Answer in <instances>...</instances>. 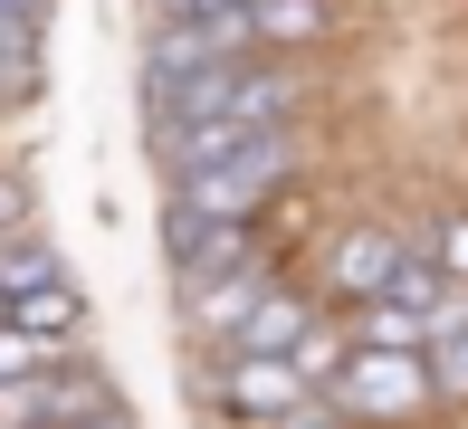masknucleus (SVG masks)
<instances>
[{
	"label": "nucleus",
	"instance_id": "nucleus-7",
	"mask_svg": "<svg viewBox=\"0 0 468 429\" xmlns=\"http://www.w3.org/2000/svg\"><path fill=\"white\" fill-rule=\"evenodd\" d=\"M268 287H278L268 257H259V267H229V277H201V287H182V325L201 334V343H229V334H239V315L259 306Z\"/></svg>",
	"mask_w": 468,
	"mask_h": 429
},
{
	"label": "nucleus",
	"instance_id": "nucleus-11",
	"mask_svg": "<svg viewBox=\"0 0 468 429\" xmlns=\"http://www.w3.org/2000/svg\"><path fill=\"white\" fill-rule=\"evenodd\" d=\"M420 362H431V392H440V401H468V296H450V306L431 315Z\"/></svg>",
	"mask_w": 468,
	"mask_h": 429
},
{
	"label": "nucleus",
	"instance_id": "nucleus-17",
	"mask_svg": "<svg viewBox=\"0 0 468 429\" xmlns=\"http://www.w3.org/2000/svg\"><path fill=\"white\" fill-rule=\"evenodd\" d=\"M58 353H38L29 334H10V315H0V382H29V372H48Z\"/></svg>",
	"mask_w": 468,
	"mask_h": 429
},
{
	"label": "nucleus",
	"instance_id": "nucleus-9",
	"mask_svg": "<svg viewBox=\"0 0 468 429\" xmlns=\"http://www.w3.org/2000/svg\"><path fill=\"white\" fill-rule=\"evenodd\" d=\"M0 315H10V334H29L38 353H58V362H68V353H77V334H87V296H77L68 277H58V287H29V296H10Z\"/></svg>",
	"mask_w": 468,
	"mask_h": 429
},
{
	"label": "nucleus",
	"instance_id": "nucleus-12",
	"mask_svg": "<svg viewBox=\"0 0 468 429\" xmlns=\"http://www.w3.org/2000/svg\"><path fill=\"white\" fill-rule=\"evenodd\" d=\"M249 29H259V48H325L335 10L325 0H249Z\"/></svg>",
	"mask_w": 468,
	"mask_h": 429
},
{
	"label": "nucleus",
	"instance_id": "nucleus-21",
	"mask_svg": "<svg viewBox=\"0 0 468 429\" xmlns=\"http://www.w3.org/2000/svg\"><path fill=\"white\" fill-rule=\"evenodd\" d=\"M10 96H29V86H10V77H0V115H10Z\"/></svg>",
	"mask_w": 468,
	"mask_h": 429
},
{
	"label": "nucleus",
	"instance_id": "nucleus-16",
	"mask_svg": "<svg viewBox=\"0 0 468 429\" xmlns=\"http://www.w3.org/2000/svg\"><path fill=\"white\" fill-rule=\"evenodd\" d=\"M431 267H440V277H450V287L468 296V210H450V220L431 229Z\"/></svg>",
	"mask_w": 468,
	"mask_h": 429
},
{
	"label": "nucleus",
	"instance_id": "nucleus-15",
	"mask_svg": "<svg viewBox=\"0 0 468 429\" xmlns=\"http://www.w3.org/2000/svg\"><path fill=\"white\" fill-rule=\"evenodd\" d=\"M58 248L48 239H0V306H10V296H29V287H58Z\"/></svg>",
	"mask_w": 468,
	"mask_h": 429
},
{
	"label": "nucleus",
	"instance_id": "nucleus-5",
	"mask_svg": "<svg viewBox=\"0 0 468 429\" xmlns=\"http://www.w3.org/2000/svg\"><path fill=\"white\" fill-rule=\"evenodd\" d=\"M210 401H220L229 420H249V429H278L287 411L315 401V382L296 372V362H278V353H229L220 372H210Z\"/></svg>",
	"mask_w": 468,
	"mask_h": 429
},
{
	"label": "nucleus",
	"instance_id": "nucleus-6",
	"mask_svg": "<svg viewBox=\"0 0 468 429\" xmlns=\"http://www.w3.org/2000/svg\"><path fill=\"white\" fill-rule=\"evenodd\" d=\"M163 248H173V277L201 287V277H229V267H259V229H220V220H163Z\"/></svg>",
	"mask_w": 468,
	"mask_h": 429
},
{
	"label": "nucleus",
	"instance_id": "nucleus-18",
	"mask_svg": "<svg viewBox=\"0 0 468 429\" xmlns=\"http://www.w3.org/2000/svg\"><path fill=\"white\" fill-rule=\"evenodd\" d=\"M278 429H354V420H335V411H325V401H306V411H287Z\"/></svg>",
	"mask_w": 468,
	"mask_h": 429
},
{
	"label": "nucleus",
	"instance_id": "nucleus-19",
	"mask_svg": "<svg viewBox=\"0 0 468 429\" xmlns=\"http://www.w3.org/2000/svg\"><path fill=\"white\" fill-rule=\"evenodd\" d=\"M77 429H134V420H124V411H96V420H77Z\"/></svg>",
	"mask_w": 468,
	"mask_h": 429
},
{
	"label": "nucleus",
	"instance_id": "nucleus-10",
	"mask_svg": "<svg viewBox=\"0 0 468 429\" xmlns=\"http://www.w3.org/2000/svg\"><path fill=\"white\" fill-rule=\"evenodd\" d=\"M306 334H315V306H306L296 287H268L259 306L239 315V334H229V353H278V362H287V353H296Z\"/></svg>",
	"mask_w": 468,
	"mask_h": 429
},
{
	"label": "nucleus",
	"instance_id": "nucleus-20",
	"mask_svg": "<svg viewBox=\"0 0 468 429\" xmlns=\"http://www.w3.org/2000/svg\"><path fill=\"white\" fill-rule=\"evenodd\" d=\"M173 10H249V0H173Z\"/></svg>",
	"mask_w": 468,
	"mask_h": 429
},
{
	"label": "nucleus",
	"instance_id": "nucleus-8",
	"mask_svg": "<svg viewBox=\"0 0 468 429\" xmlns=\"http://www.w3.org/2000/svg\"><path fill=\"white\" fill-rule=\"evenodd\" d=\"M401 248H411V239H392V229H345V239H335V257H325V296H345V306H373V296L392 287Z\"/></svg>",
	"mask_w": 468,
	"mask_h": 429
},
{
	"label": "nucleus",
	"instance_id": "nucleus-2",
	"mask_svg": "<svg viewBox=\"0 0 468 429\" xmlns=\"http://www.w3.org/2000/svg\"><path fill=\"white\" fill-rule=\"evenodd\" d=\"M296 162H306V134L296 124H278V134H249L239 153L201 162V172H163V220H220V229H249L268 201L296 182Z\"/></svg>",
	"mask_w": 468,
	"mask_h": 429
},
{
	"label": "nucleus",
	"instance_id": "nucleus-4",
	"mask_svg": "<svg viewBox=\"0 0 468 429\" xmlns=\"http://www.w3.org/2000/svg\"><path fill=\"white\" fill-rule=\"evenodd\" d=\"M239 58H259L249 10H173V29H154V48H144V86H173V77H201V68H239Z\"/></svg>",
	"mask_w": 468,
	"mask_h": 429
},
{
	"label": "nucleus",
	"instance_id": "nucleus-1",
	"mask_svg": "<svg viewBox=\"0 0 468 429\" xmlns=\"http://www.w3.org/2000/svg\"><path fill=\"white\" fill-rule=\"evenodd\" d=\"M154 96V134H182V124H229V134H278V124L306 115V68H268V58H239V68H201L173 86H144Z\"/></svg>",
	"mask_w": 468,
	"mask_h": 429
},
{
	"label": "nucleus",
	"instance_id": "nucleus-13",
	"mask_svg": "<svg viewBox=\"0 0 468 429\" xmlns=\"http://www.w3.org/2000/svg\"><path fill=\"white\" fill-rule=\"evenodd\" d=\"M345 343H354V353H420V343H431V325H420L411 306H382V296H373V306H354Z\"/></svg>",
	"mask_w": 468,
	"mask_h": 429
},
{
	"label": "nucleus",
	"instance_id": "nucleus-3",
	"mask_svg": "<svg viewBox=\"0 0 468 429\" xmlns=\"http://www.w3.org/2000/svg\"><path fill=\"white\" fill-rule=\"evenodd\" d=\"M315 401H325L335 420H354V429H411V420L440 411L420 353H345V372H335Z\"/></svg>",
	"mask_w": 468,
	"mask_h": 429
},
{
	"label": "nucleus",
	"instance_id": "nucleus-14",
	"mask_svg": "<svg viewBox=\"0 0 468 429\" xmlns=\"http://www.w3.org/2000/svg\"><path fill=\"white\" fill-rule=\"evenodd\" d=\"M38 29H48V0H0V77L38 86Z\"/></svg>",
	"mask_w": 468,
	"mask_h": 429
}]
</instances>
